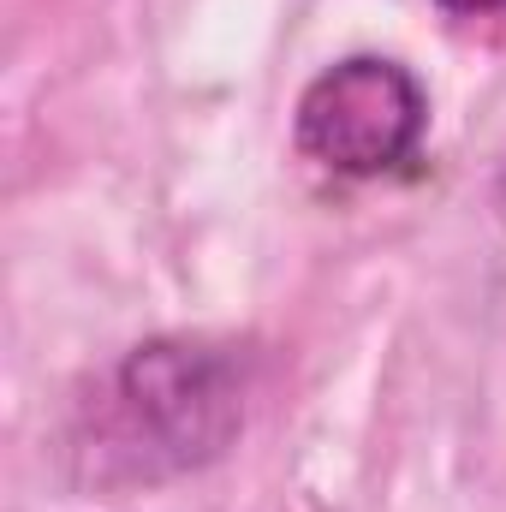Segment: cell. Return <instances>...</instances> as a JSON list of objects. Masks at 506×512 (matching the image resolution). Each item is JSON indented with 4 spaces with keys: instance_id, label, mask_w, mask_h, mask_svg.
Segmentation results:
<instances>
[{
    "instance_id": "3",
    "label": "cell",
    "mask_w": 506,
    "mask_h": 512,
    "mask_svg": "<svg viewBox=\"0 0 506 512\" xmlns=\"http://www.w3.org/2000/svg\"><path fill=\"white\" fill-rule=\"evenodd\" d=\"M435 6H447L453 18H489V12H506V0H435Z\"/></svg>"
},
{
    "instance_id": "1",
    "label": "cell",
    "mask_w": 506,
    "mask_h": 512,
    "mask_svg": "<svg viewBox=\"0 0 506 512\" xmlns=\"http://www.w3.org/2000/svg\"><path fill=\"white\" fill-rule=\"evenodd\" d=\"M245 423V382L221 346L143 340L108 387V441L137 477H173L221 459Z\"/></svg>"
},
{
    "instance_id": "2",
    "label": "cell",
    "mask_w": 506,
    "mask_h": 512,
    "mask_svg": "<svg viewBox=\"0 0 506 512\" xmlns=\"http://www.w3.org/2000/svg\"><path fill=\"white\" fill-rule=\"evenodd\" d=\"M429 131V96L411 66L387 54H346L322 66L292 114L298 149L340 179H387L417 161Z\"/></svg>"
}]
</instances>
